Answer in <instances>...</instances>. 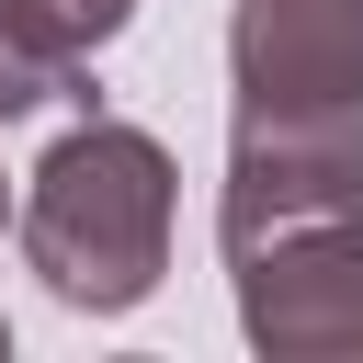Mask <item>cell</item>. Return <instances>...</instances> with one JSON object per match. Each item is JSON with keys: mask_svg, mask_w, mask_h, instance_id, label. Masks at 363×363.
<instances>
[{"mask_svg": "<svg viewBox=\"0 0 363 363\" xmlns=\"http://www.w3.org/2000/svg\"><path fill=\"white\" fill-rule=\"evenodd\" d=\"M238 284V329L272 363H363V204L216 238Z\"/></svg>", "mask_w": 363, "mask_h": 363, "instance_id": "obj_2", "label": "cell"}, {"mask_svg": "<svg viewBox=\"0 0 363 363\" xmlns=\"http://www.w3.org/2000/svg\"><path fill=\"white\" fill-rule=\"evenodd\" d=\"M238 125L272 113H363V0H238L227 11Z\"/></svg>", "mask_w": 363, "mask_h": 363, "instance_id": "obj_3", "label": "cell"}, {"mask_svg": "<svg viewBox=\"0 0 363 363\" xmlns=\"http://www.w3.org/2000/svg\"><path fill=\"white\" fill-rule=\"evenodd\" d=\"M363 204V113H272L227 136V193L216 238L295 227V216H352Z\"/></svg>", "mask_w": 363, "mask_h": 363, "instance_id": "obj_4", "label": "cell"}, {"mask_svg": "<svg viewBox=\"0 0 363 363\" xmlns=\"http://www.w3.org/2000/svg\"><path fill=\"white\" fill-rule=\"evenodd\" d=\"M57 11H68V23L102 45V34H125V11H136V0H57Z\"/></svg>", "mask_w": 363, "mask_h": 363, "instance_id": "obj_6", "label": "cell"}, {"mask_svg": "<svg viewBox=\"0 0 363 363\" xmlns=\"http://www.w3.org/2000/svg\"><path fill=\"white\" fill-rule=\"evenodd\" d=\"M0 216H11V193H0Z\"/></svg>", "mask_w": 363, "mask_h": 363, "instance_id": "obj_8", "label": "cell"}, {"mask_svg": "<svg viewBox=\"0 0 363 363\" xmlns=\"http://www.w3.org/2000/svg\"><path fill=\"white\" fill-rule=\"evenodd\" d=\"M45 102H91V34L57 0H0V125Z\"/></svg>", "mask_w": 363, "mask_h": 363, "instance_id": "obj_5", "label": "cell"}, {"mask_svg": "<svg viewBox=\"0 0 363 363\" xmlns=\"http://www.w3.org/2000/svg\"><path fill=\"white\" fill-rule=\"evenodd\" d=\"M0 352H11V329H0Z\"/></svg>", "mask_w": 363, "mask_h": 363, "instance_id": "obj_7", "label": "cell"}, {"mask_svg": "<svg viewBox=\"0 0 363 363\" xmlns=\"http://www.w3.org/2000/svg\"><path fill=\"white\" fill-rule=\"evenodd\" d=\"M170 204H182L170 147H159L147 125H125V113H79V125L23 170L11 227H23V261H34V284H45L57 306L125 318V306H147L159 272H170Z\"/></svg>", "mask_w": 363, "mask_h": 363, "instance_id": "obj_1", "label": "cell"}]
</instances>
